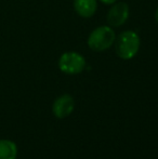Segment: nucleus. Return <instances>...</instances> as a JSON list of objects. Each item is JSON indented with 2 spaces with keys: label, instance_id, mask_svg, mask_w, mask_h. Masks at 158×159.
Here are the masks:
<instances>
[{
  "label": "nucleus",
  "instance_id": "nucleus-4",
  "mask_svg": "<svg viewBox=\"0 0 158 159\" xmlns=\"http://www.w3.org/2000/svg\"><path fill=\"white\" fill-rule=\"evenodd\" d=\"M129 17V6L126 2H115L108 10L106 20L111 27H120Z\"/></svg>",
  "mask_w": 158,
  "mask_h": 159
},
{
  "label": "nucleus",
  "instance_id": "nucleus-6",
  "mask_svg": "<svg viewBox=\"0 0 158 159\" xmlns=\"http://www.w3.org/2000/svg\"><path fill=\"white\" fill-rule=\"evenodd\" d=\"M73 6L79 16L89 19L97 12V0H74Z\"/></svg>",
  "mask_w": 158,
  "mask_h": 159
},
{
  "label": "nucleus",
  "instance_id": "nucleus-7",
  "mask_svg": "<svg viewBox=\"0 0 158 159\" xmlns=\"http://www.w3.org/2000/svg\"><path fill=\"white\" fill-rule=\"evenodd\" d=\"M17 145L12 140L0 139V159H16Z\"/></svg>",
  "mask_w": 158,
  "mask_h": 159
},
{
  "label": "nucleus",
  "instance_id": "nucleus-1",
  "mask_svg": "<svg viewBox=\"0 0 158 159\" xmlns=\"http://www.w3.org/2000/svg\"><path fill=\"white\" fill-rule=\"evenodd\" d=\"M114 44L118 57L121 60H131L139 52L141 39L133 30H124L117 36Z\"/></svg>",
  "mask_w": 158,
  "mask_h": 159
},
{
  "label": "nucleus",
  "instance_id": "nucleus-9",
  "mask_svg": "<svg viewBox=\"0 0 158 159\" xmlns=\"http://www.w3.org/2000/svg\"><path fill=\"white\" fill-rule=\"evenodd\" d=\"M155 21L158 23V8L156 9V12H155Z\"/></svg>",
  "mask_w": 158,
  "mask_h": 159
},
{
  "label": "nucleus",
  "instance_id": "nucleus-2",
  "mask_svg": "<svg viewBox=\"0 0 158 159\" xmlns=\"http://www.w3.org/2000/svg\"><path fill=\"white\" fill-rule=\"evenodd\" d=\"M115 39H116V34L113 27L103 25L97 27L90 33L87 43L92 51L102 52L110 49L114 44Z\"/></svg>",
  "mask_w": 158,
  "mask_h": 159
},
{
  "label": "nucleus",
  "instance_id": "nucleus-3",
  "mask_svg": "<svg viewBox=\"0 0 158 159\" xmlns=\"http://www.w3.org/2000/svg\"><path fill=\"white\" fill-rule=\"evenodd\" d=\"M57 65L62 73L67 75H78L86 68V59L78 52L68 51L60 57Z\"/></svg>",
  "mask_w": 158,
  "mask_h": 159
},
{
  "label": "nucleus",
  "instance_id": "nucleus-5",
  "mask_svg": "<svg viewBox=\"0 0 158 159\" xmlns=\"http://www.w3.org/2000/svg\"><path fill=\"white\" fill-rule=\"evenodd\" d=\"M75 100L70 94H62L52 104V113L59 119L68 117L74 111Z\"/></svg>",
  "mask_w": 158,
  "mask_h": 159
},
{
  "label": "nucleus",
  "instance_id": "nucleus-8",
  "mask_svg": "<svg viewBox=\"0 0 158 159\" xmlns=\"http://www.w3.org/2000/svg\"><path fill=\"white\" fill-rule=\"evenodd\" d=\"M103 4H107V6H111V4H114L117 0H100Z\"/></svg>",
  "mask_w": 158,
  "mask_h": 159
}]
</instances>
